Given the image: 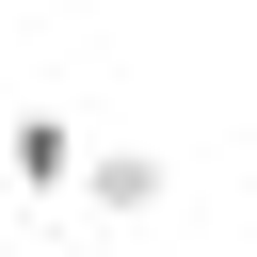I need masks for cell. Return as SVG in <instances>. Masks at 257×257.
I'll list each match as a JSON object with an SVG mask.
<instances>
[{"instance_id": "6da1fadb", "label": "cell", "mask_w": 257, "mask_h": 257, "mask_svg": "<svg viewBox=\"0 0 257 257\" xmlns=\"http://www.w3.org/2000/svg\"><path fill=\"white\" fill-rule=\"evenodd\" d=\"M80 161H96L80 112H16V128H0V177H16V193H80Z\"/></svg>"}, {"instance_id": "7a4b0ae2", "label": "cell", "mask_w": 257, "mask_h": 257, "mask_svg": "<svg viewBox=\"0 0 257 257\" xmlns=\"http://www.w3.org/2000/svg\"><path fill=\"white\" fill-rule=\"evenodd\" d=\"M80 209L145 225V209H161V145H96V161H80Z\"/></svg>"}]
</instances>
